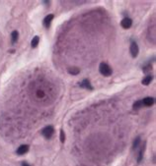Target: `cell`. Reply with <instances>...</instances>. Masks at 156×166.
Instances as JSON below:
<instances>
[{"label": "cell", "mask_w": 156, "mask_h": 166, "mask_svg": "<svg viewBox=\"0 0 156 166\" xmlns=\"http://www.w3.org/2000/svg\"><path fill=\"white\" fill-rule=\"evenodd\" d=\"M21 165H22V166H31L30 164H29V163L25 162V161H23V162H22V163H21Z\"/></svg>", "instance_id": "obj_18"}, {"label": "cell", "mask_w": 156, "mask_h": 166, "mask_svg": "<svg viewBox=\"0 0 156 166\" xmlns=\"http://www.w3.org/2000/svg\"><path fill=\"white\" fill-rule=\"evenodd\" d=\"M18 37H19V33H18L17 31H14L11 35V40H12V44H14L16 41L18 40Z\"/></svg>", "instance_id": "obj_10"}, {"label": "cell", "mask_w": 156, "mask_h": 166, "mask_svg": "<svg viewBox=\"0 0 156 166\" xmlns=\"http://www.w3.org/2000/svg\"><path fill=\"white\" fill-rule=\"evenodd\" d=\"M130 54H132V57H136L138 55V52H139V48H138V45L135 41H132L130 43Z\"/></svg>", "instance_id": "obj_3"}, {"label": "cell", "mask_w": 156, "mask_h": 166, "mask_svg": "<svg viewBox=\"0 0 156 166\" xmlns=\"http://www.w3.org/2000/svg\"><path fill=\"white\" fill-rule=\"evenodd\" d=\"M53 17H55V16H53V14H49V15H47V16L44 19V21H43V24H44V27L46 29L49 28V26H51V21L53 20Z\"/></svg>", "instance_id": "obj_5"}, {"label": "cell", "mask_w": 156, "mask_h": 166, "mask_svg": "<svg viewBox=\"0 0 156 166\" xmlns=\"http://www.w3.org/2000/svg\"><path fill=\"white\" fill-rule=\"evenodd\" d=\"M53 133H55V129H53V126H47L42 130V135L46 139H51Z\"/></svg>", "instance_id": "obj_2"}, {"label": "cell", "mask_w": 156, "mask_h": 166, "mask_svg": "<svg viewBox=\"0 0 156 166\" xmlns=\"http://www.w3.org/2000/svg\"><path fill=\"white\" fill-rule=\"evenodd\" d=\"M28 150H29V145H20L19 147L17 149V154L18 155H23V154L25 153H27L28 152Z\"/></svg>", "instance_id": "obj_6"}, {"label": "cell", "mask_w": 156, "mask_h": 166, "mask_svg": "<svg viewBox=\"0 0 156 166\" xmlns=\"http://www.w3.org/2000/svg\"><path fill=\"white\" fill-rule=\"evenodd\" d=\"M144 149H145V145H143L140 147V150H139V154H138V158H137V162L140 163L143 159V153H144Z\"/></svg>", "instance_id": "obj_9"}, {"label": "cell", "mask_w": 156, "mask_h": 166, "mask_svg": "<svg viewBox=\"0 0 156 166\" xmlns=\"http://www.w3.org/2000/svg\"><path fill=\"white\" fill-rule=\"evenodd\" d=\"M39 41H40V39L39 37H35L33 39H32V42H31V45L33 48H36L38 46V44H39Z\"/></svg>", "instance_id": "obj_12"}, {"label": "cell", "mask_w": 156, "mask_h": 166, "mask_svg": "<svg viewBox=\"0 0 156 166\" xmlns=\"http://www.w3.org/2000/svg\"><path fill=\"white\" fill-rule=\"evenodd\" d=\"M121 25H122V27H123L124 29H126V30H128V29H130V27H132V19H130V18H124L123 20H122V22H121Z\"/></svg>", "instance_id": "obj_4"}, {"label": "cell", "mask_w": 156, "mask_h": 166, "mask_svg": "<svg viewBox=\"0 0 156 166\" xmlns=\"http://www.w3.org/2000/svg\"><path fill=\"white\" fill-rule=\"evenodd\" d=\"M142 102V105L143 106H152L153 104H154V98L153 97H145L143 98V99L141 100Z\"/></svg>", "instance_id": "obj_7"}, {"label": "cell", "mask_w": 156, "mask_h": 166, "mask_svg": "<svg viewBox=\"0 0 156 166\" xmlns=\"http://www.w3.org/2000/svg\"><path fill=\"white\" fill-rule=\"evenodd\" d=\"M140 142H141L140 137H137V138L134 140V142H133V145H132V149H137V147H138V145H140Z\"/></svg>", "instance_id": "obj_13"}, {"label": "cell", "mask_w": 156, "mask_h": 166, "mask_svg": "<svg viewBox=\"0 0 156 166\" xmlns=\"http://www.w3.org/2000/svg\"><path fill=\"white\" fill-rule=\"evenodd\" d=\"M60 142L61 143L65 142V133L63 132V130H60Z\"/></svg>", "instance_id": "obj_16"}, {"label": "cell", "mask_w": 156, "mask_h": 166, "mask_svg": "<svg viewBox=\"0 0 156 166\" xmlns=\"http://www.w3.org/2000/svg\"><path fill=\"white\" fill-rule=\"evenodd\" d=\"M68 72L69 74H71V75H77V74L80 72L78 68H76V67H72V68H69L68 69Z\"/></svg>", "instance_id": "obj_14"}, {"label": "cell", "mask_w": 156, "mask_h": 166, "mask_svg": "<svg viewBox=\"0 0 156 166\" xmlns=\"http://www.w3.org/2000/svg\"><path fill=\"white\" fill-rule=\"evenodd\" d=\"M152 69V67H151V65L150 64H147V66H145V67H143V71H144V73H147V72H149Z\"/></svg>", "instance_id": "obj_17"}, {"label": "cell", "mask_w": 156, "mask_h": 166, "mask_svg": "<svg viewBox=\"0 0 156 166\" xmlns=\"http://www.w3.org/2000/svg\"><path fill=\"white\" fill-rule=\"evenodd\" d=\"M142 106H143V105H142L141 100H138V101H135V102H134V104H133V108H134V109H139V108H141Z\"/></svg>", "instance_id": "obj_15"}, {"label": "cell", "mask_w": 156, "mask_h": 166, "mask_svg": "<svg viewBox=\"0 0 156 166\" xmlns=\"http://www.w3.org/2000/svg\"><path fill=\"white\" fill-rule=\"evenodd\" d=\"M79 86L81 87H84V89H93V87H92V85L90 84V82L88 81L87 79L83 80L82 82L79 84Z\"/></svg>", "instance_id": "obj_8"}, {"label": "cell", "mask_w": 156, "mask_h": 166, "mask_svg": "<svg viewBox=\"0 0 156 166\" xmlns=\"http://www.w3.org/2000/svg\"><path fill=\"white\" fill-rule=\"evenodd\" d=\"M99 72H100L103 76H105V77H110L113 73L112 68H111L107 63H104V62L101 63L100 66H99Z\"/></svg>", "instance_id": "obj_1"}, {"label": "cell", "mask_w": 156, "mask_h": 166, "mask_svg": "<svg viewBox=\"0 0 156 166\" xmlns=\"http://www.w3.org/2000/svg\"><path fill=\"white\" fill-rule=\"evenodd\" d=\"M151 81H152V76H146V77L142 80L141 83H142V85H144V86H148V85L151 83Z\"/></svg>", "instance_id": "obj_11"}]
</instances>
